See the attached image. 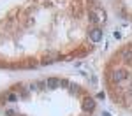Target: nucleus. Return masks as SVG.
<instances>
[{
  "mask_svg": "<svg viewBox=\"0 0 132 116\" xmlns=\"http://www.w3.org/2000/svg\"><path fill=\"white\" fill-rule=\"evenodd\" d=\"M129 70L127 69H114L111 72V79L114 81V83H122V81H125V79H129Z\"/></svg>",
  "mask_w": 132,
  "mask_h": 116,
  "instance_id": "obj_1",
  "label": "nucleus"
},
{
  "mask_svg": "<svg viewBox=\"0 0 132 116\" xmlns=\"http://www.w3.org/2000/svg\"><path fill=\"white\" fill-rule=\"evenodd\" d=\"M95 100L92 99V97H85L81 100V109L85 111V113H92V111H95Z\"/></svg>",
  "mask_w": 132,
  "mask_h": 116,
  "instance_id": "obj_2",
  "label": "nucleus"
},
{
  "mask_svg": "<svg viewBox=\"0 0 132 116\" xmlns=\"http://www.w3.org/2000/svg\"><path fill=\"white\" fill-rule=\"evenodd\" d=\"M102 37H104V32H102L101 28H93V30H90V41L92 42H101Z\"/></svg>",
  "mask_w": 132,
  "mask_h": 116,
  "instance_id": "obj_3",
  "label": "nucleus"
},
{
  "mask_svg": "<svg viewBox=\"0 0 132 116\" xmlns=\"http://www.w3.org/2000/svg\"><path fill=\"white\" fill-rule=\"evenodd\" d=\"M120 58L123 62H132V46H127L120 51Z\"/></svg>",
  "mask_w": 132,
  "mask_h": 116,
  "instance_id": "obj_4",
  "label": "nucleus"
},
{
  "mask_svg": "<svg viewBox=\"0 0 132 116\" xmlns=\"http://www.w3.org/2000/svg\"><path fill=\"white\" fill-rule=\"evenodd\" d=\"M60 84H62V79H58V77H48V81H46V86L48 88H53V90L58 88Z\"/></svg>",
  "mask_w": 132,
  "mask_h": 116,
  "instance_id": "obj_5",
  "label": "nucleus"
},
{
  "mask_svg": "<svg viewBox=\"0 0 132 116\" xmlns=\"http://www.w3.org/2000/svg\"><path fill=\"white\" fill-rule=\"evenodd\" d=\"M88 20H90L92 23H99V21H102L101 18H97V14H95V12H90V14H88Z\"/></svg>",
  "mask_w": 132,
  "mask_h": 116,
  "instance_id": "obj_6",
  "label": "nucleus"
},
{
  "mask_svg": "<svg viewBox=\"0 0 132 116\" xmlns=\"http://www.w3.org/2000/svg\"><path fill=\"white\" fill-rule=\"evenodd\" d=\"M7 99H9V102H16V100H18V95H16V93H9V95H7Z\"/></svg>",
  "mask_w": 132,
  "mask_h": 116,
  "instance_id": "obj_7",
  "label": "nucleus"
},
{
  "mask_svg": "<svg viewBox=\"0 0 132 116\" xmlns=\"http://www.w3.org/2000/svg\"><path fill=\"white\" fill-rule=\"evenodd\" d=\"M104 97H106L104 92H99V93H97V99H104Z\"/></svg>",
  "mask_w": 132,
  "mask_h": 116,
  "instance_id": "obj_8",
  "label": "nucleus"
},
{
  "mask_svg": "<svg viewBox=\"0 0 132 116\" xmlns=\"http://www.w3.org/2000/svg\"><path fill=\"white\" fill-rule=\"evenodd\" d=\"M5 116H14V111H11V109H9V111L5 113Z\"/></svg>",
  "mask_w": 132,
  "mask_h": 116,
  "instance_id": "obj_9",
  "label": "nucleus"
},
{
  "mask_svg": "<svg viewBox=\"0 0 132 116\" xmlns=\"http://www.w3.org/2000/svg\"><path fill=\"white\" fill-rule=\"evenodd\" d=\"M102 116H111V113H108V111H104V113H102Z\"/></svg>",
  "mask_w": 132,
  "mask_h": 116,
  "instance_id": "obj_10",
  "label": "nucleus"
},
{
  "mask_svg": "<svg viewBox=\"0 0 132 116\" xmlns=\"http://www.w3.org/2000/svg\"><path fill=\"white\" fill-rule=\"evenodd\" d=\"M129 95H132V86H130V88H129Z\"/></svg>",
  "mask_w": 132,
  "mask_h": 116,
  "instance_id": "obj_11",
  "label": "nucleus"
}]
</instances>
